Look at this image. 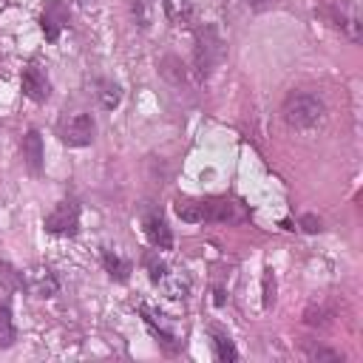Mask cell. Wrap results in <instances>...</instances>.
<instances>
[{
  "label": "cell",
  "instance_id": "cell-17",
  "mask_svg": "<svg viewBox=\"0 0 363 363\" xmlns=\"http://www.w3.org/2000/svg\"><path fill=\"white\" fill-rule=\"evenodd\" d=\"M17 337V329H14V320H11V312L9 306H0V349H9Z\"/></svg>",
  "mask_w": 363,
  "mask_h": 363
},
{
  "label": "cell",
  "instance_id": "cell-5",
  "mask_svg": "<svg viewBox=\"0 0 363 363\" xmlns=\"http://www.w3.org/2000/svg\"><path fill=\"white\" fill-rule=\"evenodd\" d=\"M79 227V207L77 201H60L48 216H45V230L54 235H74Z\"/></svg>",
  "mask_w": 363,
  "mask_h": 363
},
{
  "label": "cell",
  "instance_id": "cell-14",
  "mask_svg": "<svg viewBox=\"0 0 363 363\" xmlns=\"http://www.w3.org/2000/svg\"><path fill=\"white\" fill-rule=\"evenodd\" d=\"M164 11L176 26H187L193 17V3L190 0H164Z\"/></svg>",
  "mask_w": 363,
  "mask_h": 363
},
{
  "label": "cell",
  "instance_id": "cell-2",
  "mask_svg": "<svg viewBox=\"0 0 363 363\" xmlns=\"http://www.w3.org/2000/svg\"><path fill=\"white\" fill-rule=\"evenodd\" d=\"M323 113H326V108H323L320 96H315L309 91H292L281 105V116L292 130H309V128L320 125Z\"/></svg>",
  "mask_w": 363,
  "mask_h": 363
},
{
  "label": "cell",
  "instance_id": "cell-23",
  "mask_svg": "<svg viewBox=\"0 0 363 363\" xmlns=\"http://www.w3.org/2000/svg\"><path fill=\"white\" fill-rule=\"evenodd\" d=\"M250 6H255V9H264V6H269V3H275V0H247Z\"/></svg>",
  "mask_w": 363,
  "mask_h": 363
},
{
  "label": "cell",
  "instance_id": "cell-11",
  "mask_svg": "<svg viewBox=\"0 0 363 363\" xmlns=\"http://www.w3.org/2000/svg\"><path fill=\"white\" fill-rule=\"evenodd\" d=\"M159 71H162V77H164L167 82H173L176 88L187 85V68H184V62H182L179 57H173V54L162 57V62H159Z\"/></svg>",
  "mask_w": 363,
  "mask_h": 363
},
{
  "label": "cell",
  "instance_id": "cell-12",
  "mask_svg": "<svg viewBox=\"0 0 363 363\" xmlns=\"http://www.w3.org/2000/svg\"><path fill=\"white\" fill-rule=\"evenodd\" d=\"M96 99H99V105H102L105 111L116 108V105H119V99H122L119 85H116V82H111V79H99V82H96Z\"/></svg>",
  "mask_w": 363,
  "mask_h": 363
},
{
  "label": "cell",
  "instance_id": "cell-6",
  "mask_svg": "<svg viewBox=\"0 0 363 363\" xmlns=\"http://www.w3.org/2000/svg\"><path fill=\"white\" fill-rule=\"evenodd\" d=\"M20 82H23V94L34 102H45L51 96V82H48V77L40 65H26Z\"/></svg>",
  "mask_w": 363,
  "mask_h": 363
},
{
  "label": "cell",
  "instance_id": "cell-4",
  "mask_svg": "<svg viewBox=\"0 0 363 363\" xmlns=\"http://www.w3.org/2000/svg\"><path fill=\"white\" fill-rule=\"evenodd\" d=\"M94 133H96V125L91 119V113H71L60 122V139L68 145V147H85L94 142Z\"/></svg>",
  "mask_w": 363,
  "mask_h": 363
},
{
  "label": "cell",
  "instance_id": "cell-7",
  "mask_svg": "<svg viewBox=\"0 0 363 363\" xmlns=\"http://www.w3.org/2000/svg\"><path fill=\"white\" fill-rule=\"evenodd\" d=\"M142 227H145V235H147V241H150L156 250H170V244H173V235H170V227H167V221L162 218V213H156V210H147V213L142 216Z\"/></svg>",
  "mask_w": 363,
  "mask_h": 363
},
{
  "label": "cell",
  "instance_id": "cell-19",
  "mask_svg": "<svg viewBox=\"0 0 363 363\" xmlns=\"http://www.w3.org/2000/svg\"><path fill=\"white\" fill-rule=\"evenodd\" d=\"M142 261H145V267H147V272H150V281H153V284H162V281L170 275V269L164 267V261H159L156 255H150V252H147Z\"/></svg>",
  "mask_w": 363,
  "mask_h": 363
},
{
  "label": "cell",
  "instance_id": "cell-3",
  "mask_svg": "<svg viewBox=\"0 0 363 363\" xmlns=\"http://www.w3.org/2000/svg\"><path fill=\"white\" fill-rule=\"evenodd\" d=\"M221 57H224V43H221L218 31L210 26L199 28V34H196V71H199V77H210L213 68L221 62Z\"/></svg>",
  "mask_w": 363,
  "mask_h": 363
},
{
  "label": "cell",
  "instance_id": "cell-13",
  "mask_svg": "<svg viewBox=\"0 0 363 363\" xmlns=\"http://www.w3.org/2000/svg\"><path fill=\"white\" fill-rule=\"evenodd\" d=\"M102 264H105V269H108L111 278H116V281H128V275H130V264L122 261L116 252L102 250Z\"/></svg>",
  "mask_w": 363,
  "mask_h": 363
},
{
  "label": "cell",
  "instance_id": "cell-22",
  "mask_svg": "<svg viewBox=\"0 0 363 363\" xmlns=\"http://www.w3.org/2000/svg\"><path fill=\"white\" fill-rule=\"evenodd\" d=\"M303 230H309V233H315V230H320V221L315 218V216H303Z\"/></svg>",
  "mask_w": 363,
  "mask_h": 363
},
{
  "label": "cell",
  "instance_id": "cell-18",
  "mask_svg": "<svg viewBox=\"0 0 363 363\" xmlns=\"http://www.w3.org/2000/svg\"><path fill=\"white\" fill-rule=\"evenodd\" d=\"M213 352H216L218 360H238V352H235L233 340L227 335H218V332L213 335Z\"/></svg>",
  "mask_w": 363,
  "mask_h": 363
},
{
  "label": "cell",
  "instance_id": "cell-15",
  "mask_svg": "<svg viewBox=\"0 0 363 363\" xmlns=\"http://www.w3.org/2000/svg\"><path fill=\"white\" fill-rule=\"evenodd\" d=\"M0 289H6V292L23 289V272H17L9 261H0Z\"/></svg>",
  "mask_w": 363,
  "mask_h": 363
},
{
  "label": "cell",
  "instance_id": "cell-16",
  "mask_svg": "<svg viewBox=\"0 0 363 363\" xmlns=\"http://www.w3.org/2000/svg\"><path fill=\"white\" fill-rule=\"evenodd\" d=\"M340 28L346 31L349 40H360V20H357V11L352 3H346V11H340Z\"/></svg>",
  "mask_w": 363,
  "mask_h": 363
},
{
  "label": "cell",
  "instance_id": "cell-10",
  "mask_svg": "<svg viewBox=\"0 0 363 363\" xmlns=\"http://www.w3.org/2000/svg\"><path fill=\"white\" fill-rule=\"evenodd\" d=\"M68 23V14H65V9H62V3L60 0H51L48 6H45V11H43V31H45V37L48 40H57L60 37V28Z\"/></svg>",
  "mask_w": 363,
  "mask_h": 363
},
{
  "label": "cell",
  "instance_id": "cell-1",
  "mask_svg": "<svg viewBox=\"0 0 363 363\" xmlns=\"http://www.w3.org/2000/svg\"><path fill=\"white\" fill-rule=\"evenodd\" d=\"M173 210L187 224H201V221L235 224V221L247 218V213H244V207L238 201L221 199V196H213V199H176Z\"/></svg>",
  "mask_w": 363,
  "mask_h": 363
},
{
  "label": "cell",
  "instance_id": "cell-21",
  "mask_svg": "<svg viewBox=\"0 0 363 363\" xmlns=\"http://www.w3.org/2000/svg\"><path fill=\"white\" fill-rule=\"evenodd\" d=\"M306 357H309V360H340L337 352L323 349V346H306Z\"/></svg>",
  "mask_w": 363,
  "mask_h": 363
},
{
  "label": "cell",
  "instance_id": "cell-20",
  "mask_svg": "<svg viewBox=\"0 0 363 363\" xmlns=\"http://www.w3.org/2000/svg\"><path fill=\"white\" fill-rule=\"evenodd\" d=\"M130 14L139 28H147L150 26V0H130Z\"/></svg>",
  "mask_w": 363,
  "mask_h": 363
},
{
  "label": "cell",
  "instance_id": "cell-9",
  "mask_svg": "<svg viewBox=\"0 0 363 363\" xmlns=\"http://www.w3.org/2000/svg\"><path fill=\"white\" fill-rule=\"evenodd\" d=\"M43 136H40V130H28L26 136H23V162H26V167L37 176L40 170H43Z\"/></svg>",
  "mask_w": 363,
  "mask_h": 363
},
{
  "label": "cell",
  "instance_id": "cell-8",
  "mask_svg": "<svg viewBox=\"0 0 363 363\" xmlns=\"http://www.w3.org/2000/svg\"><path fill=\"white\" fill-rule=\"evenodd\" d=\"M23 286H28L37 298H51V295H57V289H60V284H57V278H54V272H51L48 267H34V269H28V275L23 278Z\"/></svg>",
  "mask_w": 363,
  "mask_h": 363
}]
</instances>
